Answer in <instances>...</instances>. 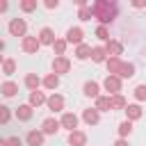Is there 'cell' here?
Here are the masks:
<instances>
[{"label": "cell", "instance_id": "obj_27", "mask_svg": "<svg viewBox=\"0 0 146 146\" xmlns=\"http://www.w3.org/2000/svg\"><path fill=\"white\" fill-rule=\"evenodd\" d=\"M66 39H55V43H52V50H55V57H64V52H66Z\"/></svg>", "mask_w": 146, "mask_h": 146}, {"label": "cell", "instance_id": "obj_19", "mask_svg": "<svg viewBox=\"0 0 146 146\" xmlns=\"http://www.w3.org/2000/svg\"><path fill=\"white\" fill-rule=\"evenodd\" d=\"M94 107H96L98 112H110V110H112V96H103V94H100V96L96 98V105H94Z\"/></svg>", "mask_w": 146, "mask_h": 146}, {"label": "cell", "instance_id": "obj_38", "mask_svg": "<svg viewBox=\"0 0 146 146\" xmlns=\"http://www.w3.org/2000/svg\"><path fill=\"white\" fill-rule=\"evenodd\" d=\"M7 7H9V2H7V0H0V14L7 11Z\"/></svg>", "mask_w": 146, "mask_h": 146}, {"label": "cell", "instance_id": "obj_14", "mask_svg": "<svg viewBox=\"0 0 146 146\" xmlns=\"http://www.w3.org/2000/svg\"><path fill=\"white\" fill-rule=\"evenodd\" d=\"M123 59L121 57H107L105 59V66H107V75H119V68H121Z\"/></svg>", "mask_w": 146, "mask_h": 146}, {"label": "cell", "instance_id": "obj_13", "mask_svg": "<svg viewBox=\"0 0 146 146\" xmlns=\"http://www.w3.org/2000/svg\"><path fill=\"white\" fill-rule=\"evenodd\" d=\"M68 146H87V135L82 130L68 132Z\"/></svg>", "mask_w": 146, "mask_h": 146}, {"label": "cell", "instance_id": "obj_29", "mask_svg": "<svg viewBox=\"0 0 146 146\" xmlns=\"http://www.w3.org/2000/svg\"><path fill=\"white\" fill-rule=\"evenodd\" d=\"M125 105H128V100H125L121 94L112 96V110H125Z\"/></svg>", "mask_w": 146, "mask_h": 146}, {"label": "cell", "instance_id": "obj_4", "mask_svg": "<svg viewBox=\"0 0 146 146\" xmlns=\"http://www.w3.org/2000/svg\"><path fill=\"white\" fill-rule=\"evenodd\" d=\"M68 71H71V59H68L66 55L52 59V73H55V75H62V73H68Z\"/></svg>", "mask_w": 146, "mask_h": 146}, {"label": "cell", "instance_id": "obj_2", "mask_svg": "<svg viewBox=\"0 0 146 146\" xmlns=\"http://www.w3.org/2000/svg\"><path fill=\"white\" fill-rule=\"evenodd\" d=\"M103 89L107 91V96H116L121 91V78L119 75H107L103 80Z\"/></svg>", "mask_w": 146, "mask_h": 146}, {"label": "cell", "instance_id": "obj_7", "mask_svg": "<svg viewBox=\"0 0 146 146\" xmlns=\"http://www.w3.org/2000/svg\"><path fill=\"white\" fill-rule=\"evenodd\" d=\"M59 125H62V128H66L68 132L78 130V114H73V112H64V114H62V119H59Z\"/></svg>", "mask_w": 146, "mask_h": 146}, {"label": "cell", "instance_id": "obj_26", "mask_svg": "<svg viewBox=\"0 0 146 146\" xmlns=\"http://www.w3.org/2000/svg\"><path fill=\"white\" fill-rule=\"evenodd\" d=\"M16 119H18V121H30V119H32V107H30V105H18Z\"/></svg>", "mask_w": 146, "mask_h": 146}, {"label": "cell", "instance_id": "obj_25", "mask_svg": "<svg viewBox=\"0 0 146 146\" xmlns=\"http://www.w3.org/2000/svg\"><path fill=\"white\" fill-rule=\"evenodd\" d=\"M39 84H41V78H39L36 73H27V75H25V87H27L30 91H36Z\"/></svg>", "mask_w": 146, "mask_h": 146}, {"label": "cell", "instance_id": "obj_1", "mask_svg": "<svg viewBox=\"0 0 146 146\" xmlns=\"http://www.w3.org/2000/svg\"><path fill=\"white\" fill-rule=\"evenodd\" d=\"M89 7H91L94 18L100 21V25L112 23V21L116 18V14H119V5H116L114 0H96V2H91Z\"/></svg>", "mask_w": 146, "mask_h": 146}, {"label": "cell", "instance_id": "obj_17", "mask_svg": "<svg viewBox=\"0 0 146 146\" xmlns=\"http://www.w3.org/2000/svg\"><path fill=\"white\" fill-rule=\"evenodd\" d=\"M82 119H84V123L96 125V123L100 121V112H98L96 107H89V110H84V112H82Z\"/></svg>", "mask_w": 146, "mask_h": 146}, {"label": "cell", "instance_id": "obj_21", "mask_svg": "<svg viewBox=\"0 0 146 146\" xmlns=\"http://www.w3.org/2000/svg\"><path fill=\"white\" fill-rule=\"evenodd\" d=\"M16 91H18V84H16V82H11V80H7V82H2V84H0V94H2V96H7V98L16 96Z\"/></svg>", "mask_w": 146, "mask_h": 146}, {"label": "cell", "instance_id": "obj_15", "mask_svg": "<svg viewBox=\"0 0 146 146\" xmlns=\"http://www.w3.org/2000/svg\"><path fill=\"white\" fill-rule=\"evenodd\" d=\"M125 121H137V119H141V107L137 105V103H132V105H125Z\"/></svg>", "mask_w": 146, "mask_h": 146}, {"label": "cell", "instance_id": "obj_31", "mask_svg": "<svg viewBox=\"0 0 146 146\" xmlns=\"http://www.w3.org/2000/svg\"><path fill=\"white\" fill-rule=\"evenodd\" d=\"M96 36L107 43V41H110V30H107V25H98V27H96Z\"/></svg>", "mask_w": 146, "mask_h": 146}, {"label": "cell", "instance_id": "obj_40", "mask_svg": "<svg viewBox=\"0 0 146 146\" xmlns=\"http://www.w3.org/2000/svg\"><path fill=\"white\" fill-rule=\"evenodd\" d=\"M132 7L135 9H141V7H146V2H132Z\"/></svg>", "mask_w": 146, "mask_h": 146}, {"label": "cell", "instance_id": "obj_22", "mask_svg": "<svg viewBox=\"0 0 146 146\" xmlns=\"http://www.w3.org/2000/svg\"><path fill=\"white\" fill-rule=\"evenodd\" d=\"M89 57H91V46H87L84 41L80 46H75V59L82 62V59H89Z\"/></svg>", "mask_w": 146, "mask_h": 146}, {"label": "cell", "instance_id": "obj_3", "mask_svg": "<svg viewBox=\"0 0 146 146\" xmlns=\"http://www.w3.org/2000/svg\"><path fill=\"white\" fill-rule=\"evenodd\" d=\"M9 32H11L14 36H25V34H27V23H25V18H11V21H9Z\"/></svg>", "mask_w": 146, "mask_h": 146}, {"label": "cell", "instance_id": "obj_20", "mask_svg": "<svg viewBox=\"0 0 146 146\" xmlns=\"http://www.w3.org/2000/svg\"><path fill=\"white\" fill-rule=\"evenodd\" d=\"M105 59H107L105 48H103V46H94V48H91V62H96V64H105Z\"/></svg>", "mask_w": 146, "mask_h": 146}, {"label": "cell", "instance_id": "obj_24", "mask_svg": "<svg viewBox=\"0 0 146 146\" xmlns=\"http://www.w3.org/2000/svg\"><path fill=\"white\" fill-rule=\"evenodd\" d=\"M132 75H135V64L132 62H123L121 68H119V78L125 80V78H132Z\"/></svg>", "mask_w": 146, "mask_h": 146}, {"label": "cell", "instance_id": "obj_12", "mask_svg": "<svg viewBox=\"0 0 146 146\" xmlns=\"http://www.w3.org/2000/svg\"><path fill=\"white\" fill-rule=\"evenodd\" d=\"M46 105H48V110H50V112H62V110H64V96L52 94V96H48V98H46Z\"/></svg>", "mask_w": 146, "mask_h": 146}, {"label": "cell", "instance_id": "obj_23", "mask_svg": "<svg viewBox=\"0 0 146 146\" xmlns=\"http://www.w3.org/2000/svg\"><path fill=\"white\" fill-rule=\"evenodd\" d=\"M41 84L46 87V89H50V91H55L57 87H59V75H55V73H48L43 80H41Z\"/></svg>", "mask_w": 146, "mask_h": 146}, {"label": "cell", "instance_id": "obj_34", "mask_svg": "<svg viewBox=\"0 0 146 146\" xmlns=\"http://www.w3.org/2000/svg\"><path fill=\"white\" fill-rule=\"evenodd\" d=\"M11 119V112H9V107L7 105H0V123H7Z\"/></svg>", "mask_w": 146, "mask_h": 146}, {"label": "cell", "instance_id": "obj_39", "mask_svg": "<svg viewBox=\"0 0 146 146\" xmlns=\"http://www.w3.org/2000/svg\"><path fill=\"white\" fill-rule=\"evenodd\" d=\"M114 146H130V144H128V139H116Z\"/></svg>", "mask_w": 146, "mask_h": 146}, {"label": "cell", "instance_id": "obj_41", "mask_svg": "<svg viewBox=\"0 0 146 146\" xmlns=\"http://www.w3.org/2000/svg\"><path fill=\"white\" fill-rule=\"evenodd\" d=\"M2 50H5V41L0 39V52H2Z\"/></svg>", "mask_w": 146, "mask_h": 146}, {"label": "cell", "instance_id": "obj_43", "mask_svg": "<svg viewBox=\"0 0 146 146\" xmlns=\"http://www.w3.org/2000/svg\"><path fill=\"white\" fill-rule=\"evenodd\" d=\"M2 62H5V59H2V55H0V66H2Z\"/></svg>", "mask_w": 146, "mask_h": 146}, {"label": "cell", "instance_id": "obj_37", "mask_svg": "<svg viewBox=\"0 0 146 146\" xmlns=\"http://www.w3.org/2000/svg\"><path fill=\"white\" fill-rule=\"evenodd\" d=\"M46 7H48V9H57L59 2H57V0H46Z\"/></svg>", "mask_w": 146, "mask_h": 146}, {"label": "cell", "instance_id": "obj_28", "mask_svg": "<svg viewBox=\"0 0 146 146\" xmlns=\"http://www.w3.org/2000/svg\"><path fill=\"white\" fill-rule=\"evenodd\" d=\"M130 132H132V123L130 121H121L119 123V137L125 139V137H130Z\"/></svg>", "mask_w": 146, "mask_h": 146}, {"label": "cell", "instance_id": "obj_16", "mask_svg": "<svg viewBox=\"0 0 146 146\" xmlns=\"http://www.w3.org/2000/svg\"><path fill=\"white\" fill-rule=\"evenodd\" d=\"M43 132L41 130H30L27 132V137H25V141H27V146H43Z\"/></svg>", "mask_w": 146, "mask_h": 146}, {"label": "cell", "instance_id": "obj_9", "mask_svg": "<svg viewBox=\"0 0 146 146\" xmlns=\"http://www.w3.org/2000/svg\"><path fill=\"white\" fill-rule=\"evenodd\" d=\"M36 39H39L41 46H52L57 36H55V30H52V27H41L39 34H36Z\"/></svg>", "mask_w": 146, "mask_h": 146}, {"label": "cell", "instance_id": "obj_8", "mask_svg": "<svg viewBox=\"0 0 146 146\" xmlns=\"http://www.w3.org/2000/svg\"><path fill=\"white\" fill-rule=\"evenodd\" d=\"M59 119H55V116H48V119H43V123H41V132L43 135H57L59 132Z\"/></svg>", "mask_w": 146, "mask_h": 146}, {"label": "cell", "instance_id": "obj_30", "mask_svg": "<svg viewBox=\"0 0 146 146\" xmlns=\"http://www.w3.org/2000/svg\"><path fill=\"white\" fill-rule=\"evenodd\" d=\"M2 73L5 75H14L16 73V62L14 59H5L2 62Z\"/></svg>", "mask_w": 146, "mask_h": 146}, {"label": "cell", "instance_id": "obj_36", "mask_svg": "<svg viewBox=\"0 0 146 146\" xmlns=\"http://www.w3.org/2000/svg\"><path fill=\"white\" fill-rule=\"evenodd\" d=\"M7 146H23V139L16 137V135L14 137H7Z\"/></svg>", "mask_w": 146, "mask_h": 146}, {"label": "cell", "instance_id": "obj_42", "mask_svg": "<svg viewBox=\"0 0 146 146\" xmlns=\"http://www.w3.org/2000/svg\"><path fill=\"white\" fill-rule=\"evenodd\" d=\"M0 146H7V139H2V137H0Z\"/></svg>", "mask_w": 146, "mask_h": 146}, {"label": "cell", "instance_id": "obj_10", "mask_svg": "<svg viewBox=\"0 0 146 146\" xmlns=\"http://www.w3.org/2000/svg\"><path fill=\"white\" fill-rule=\"evenodd\" d=\"M82 94H84L87 98H94V100H96V98L100 96V84H98L96 80H87V82L82 84Z\"/></svg>", "mask_w": 146, "mask_h": 146}, {"label": "cell", "instance_id": "obj_5", "mask_svg": "<svg viewBox=\"0 0 146 146\" xmlns=\"http://www.w3.org/2000/svg\"><path fill=\"white\" fill-rule=\"evenodd\" d=\"M82 36H84V32H82V27H78V25H73V27H68L66 30V43H73V46H80L82 43Z\"/></svg>", "mask_w": 146, "mask_h": 146}, {"label": "cell", "instance_id": "obj_35", "mask_svg": "<svg viewBox=\"0 0 146 146\" xmlns=\"http://www.w3.org/2000/svg\"><path fill=\"white\" fill-rule=\"evenodd\" d=\"M21 9L23 11H34L36 9V0H23L21 2Z\"/></svg>", "mask_w": 146, "mask_h": 146}, {"label": "cell", "instance_id": "obj_18", "mask_svg": "<svg viewBox=\"0 0 146 146\" xmlns=\"http://www.w3.org/2000/svg\"><path fill=\"white\" fill-rule=\"evenodd\" d=\"M46 98H48V96H46L43 91H39V89H36V91H30V103H27V105L34 110V107L43 105V103H46Z\"/></svg>", "mask_w": 146, "mask_h": 146}, {"label": "cell", "instance_id": "obj_6", "mask_svg": "<svg viewBox=\"0 0 146 146\" xmlns=\"http://www.w3.org/2000/svg\"><path fill=\"white\" fill-rule=\"evenodd\" d=\"M21 48H23V52H30V55H34V52L41 48V43H39V39H36V36H30V34H25V36H23V41H21Z\"/></svg>", "mask_w": 146, "mask_h": 146}, {"label": "cell", "instance_id": "obj_32", "mask_svg": "<svg viewBox=\"0 0 146 146\" xmlns=\"http://www.w3.org/2000/svg\"><path fill=\"white\" fill-rule=\"evenodd\" d=\"M78 16H80L82 21H91V18H94V14H91V7H89V5H87V7H80V14H78Z\"/></svg>", "mask_w": 146, "mask_h": 146}, {"label": "cell", "instance_id": "obj_33", "mask_svg": "<svg viewBox=\"0 0 146 146\" xmlns=\"http://www.w3.org/2000/svg\"><path fill=\"white\" fill-rule=\"evenodd\" d=\"M135 98L137 100H146V84H137L135 87Z\"/></svg>", "mask_w": 146, "mask_h": 146}, {"label": "cell", "instance_id": "obj_11", "mask_svg": "<svg viewBox=\"0 0 146 146\" xmlns=\"http://www.w3.org/2000/svg\"><path fill=\"white\" fill-rule=\"evenodd\" d=\"M103 48H105L107 57H119V55L123 52V43H121L119 39H110V41H107V43H105Z\"/></svg>", "mask_w": 146, "mask_h": 146}]
</instances>
